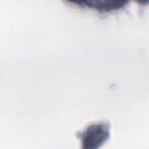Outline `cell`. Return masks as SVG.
Returning <instances> with one entry per match:
<instances>
[{
  "label": "cell",
  "mask_w": 149,
  "mask_h": 149,
  "mask_svg": "<svg viewBox=\"0 0 149 149\" xmlns=\"http://www.w3.org/2000/svg\"><path fill=\"white\" fill-rule=\"evenodd\" d=\"M107 126L101 123L88 127L81 134L83 144H100L102 143L108 136V128Z\"/></svg>",
  "instance_id": "1"
},
{
  "label": "cell",
  "mask_w": 149,
  "mask_h": 149,
  "mask_svg": "<svg viewBox=\"0 0 149 149\" xmlns=\"http://www.w3.org/2000/svg\"><path fill=\"white\" fill-rule=\"evenodd\" d=\"M80 2L85 3L86 5L94 8L101 10H111L118 9L124 6L126 1H113V0H96V1H84Z\"/></svg>",
  "instance_id": "2"
}]
</instances>
